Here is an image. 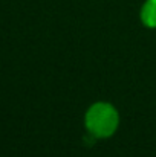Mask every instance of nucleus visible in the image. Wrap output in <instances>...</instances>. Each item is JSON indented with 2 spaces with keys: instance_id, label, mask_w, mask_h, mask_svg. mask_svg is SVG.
Listing matches in <instances>:
<instances>
[{
  "instance_id": "1",
  "label": "nucleus",
  "mask_w": 156,
  "mask_h": 157,
  "mask_svg": "<svg viewBox=\"0 0 156 157\" xmlns=\"http://www.w3.org/2000/svg\"><path fill=\"white\" fill-rule=\"evenodd\" d=\"M84 127L92 137L109 139L119 127V113L110 102H94L86 110Z\"/></svg>"
},
{
  "instance_id": "2",
  "label": "nucleus",
  "mask_w": 156,
  "mask_h": 157,
  "mask_svg": "<svg viewBox=\"0 0 156 157\" xmlns=\"http://www.w3.org/2000/svg\"><path fill=\"white\" fill-rule=\"evenodd\" d=\"M139 18L146 28L156 29V0H146L142 3Z\"/></svg>"
}]
</instances>
